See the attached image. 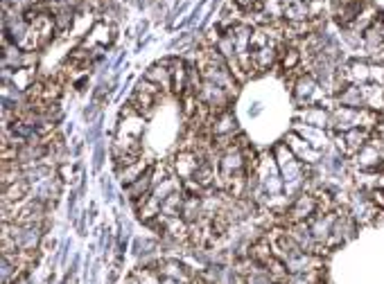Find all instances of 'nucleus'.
Returning a JSON list of instances; mask_svg holds the SVG:
<instances>
[{
    "mask_svg": "<svg viewBox=\"0 0 384 284\" xmlns=\"http://www.w3.org/2000/svg\"><path fill=\"white\" fill-rule=\"evenodd\" d=\"M294 100L301 108L323 106V102L328 100V93L317 77L312 73H305V75H298V79L294 82Z\"/></svg>",
    "mask_w": 384,
    "mask_h": 284,
    "instance_id": "obj_1",
    "label": "nucleus"
},
{
    "mask_svg": "<svg viewBox=\"0 0 384 284\" xmlns=\"http://www.w3.org/2000/svg\"><path fill=\"white\" fill-rule=\"evenodd\" d=\"M161 91L158 86H154L152 82L143 79L138 82V86L134 88L129 102H127V106H129L131 111H136V113H140L143 117H147L154 113V108H156V102L161 100Z\"/></svg>",
    "mask_w": 384,
    "mask_h": 284,
    "instance_id": "obj_2",
    "label": "nucleus"
},
{
    "mask_svg": "<svg viewBox=\"0 0 384 284\" xmlns=\"http://www.w3.org/2000/svg\"><path fill=\"white\" fill-rule=\"evenodd\" d=\"M276 165L280 169V176L285 178V183H298L301 180V176L305 174V162H301L296 158V153L287 147V142H280L276 144Z\"/></svg>",
    "mask_w": 384,
    "mask_h": 284,
    "instance_id": "obj_3",
    "label": "nucleus"
},
{
    "mask_svg": "<svg viewBox=\"0 0 384 284\" xmlns=\"http://www.w3.org/2000/svg\"><path fill=\"white\" fill-rule=\"evenodd\" d=\"M353 162L357 169L362 171H382L384 167V142L378 138H371L353 156Z\"/></svg>",
    "mask_w": 384,
    "mask_h": 284,
    "instance_id": "obj_4",
    "label": "nucleus"
},
{
    "mask_svg": "<svg viewBox=\"0 0 384 284\" xmlns=\"http://www.w3.org/2000/svg\"><path fill=\"white\" fill-rule=\"evenodd\" d=\"M319 212V201L312 192H301L294 196V201L289 203L285 210L287 223H298V221H310L314 214Z\"/></svg>",
    "mask_w": 384,
    "mask_h": 284,
    "instance_id": "obj_5",
    "label": "nucleus"
},
{
    "mask_svg": "<svg viewBox=\"0 0 384 284\" xmlns=\"http://www.w3.org/2000/svg\"><path fill=\"white\" fill-rule=\"evenodd\" d=\"M206 158H208L206 151H201V149H181L174 156L172 169H174V174L181 180H188V178L194 176V171L199 169V165Z\"/></svg>",
    "mask_w": 384,
    "mask_h": 284,
    "instance_id": "obj_6",
    "label": "nucleus"
},
{
    "mask_svg": "<svg viewBox=\"0 0 384 284\" xmlns=\"http://www.w3.org/2000/svg\"><path fill=\"white\" fill-rule=\"evenodd\" d=\"M335 140H337V147L344 151L346 156H355V153L371 140V131L364 126L348 129V131H335Z\"/></svg>",
    "mask_w": 384,
    "mask_h": 284,
    "instance_id": "obj_7",
    "label": "nucleus"
},
{
    "mask_svg": "<svg viewBox=\"0 0 384 284\" xmlns=\"http://www.w3.org/2000/svg\"><path fill=\"white\" fill-rule=\"evenodd\" d=\"M378 212H380V208L371 201L369 192L353 196V201H351V214H353V219L357 223H369V221H373L375 217H378Z\"/></svg>",
    "mask_w": 384,
    "mask_h": 284,
    "instance_id": "obj_8",
    "label": "nucleus"
},
{
    "mask_svg": "<svg viewBox=\"0 0 384 284\" xmlns=\"http://www.w3.org/2000/svg\"><path fill=\"white\" fill-rule=\"evenodd\" d=\"M210 133L212 138H233L237 133V120L230 113V108L210 117Z\"/></svg>",
    "mask_w": 384,
    "mask_h": 284,
    "instance_id": "obj_9",
    "label": "nucleus"
},
{
    "mask_svg": "<svg viewBox=\"0 0 384 284\" xmlns=\"http://www.w3.org/2000/svg\"><path fill=\"white\" fill-rule=\"evenodd\" d=\"M285 142H287V147L296 153V158L301 160V162H317L319 156H321L319 149H314L312 144L307 142V140H303V138L298 135V133H289Z\"/></svg>",
    "mask_w": 384,
    "mask_h": 284,
    "instance_id": "obj_10",
    "label": "nucleus"
},
{
    "mask_svg": "<svg viewBox=\"0 0 384 284\" xmlns=\"http://www.w3.org/2000/svg\"><path fill=\"white\" fill-rule=\"evenodd\" d=\"M152 189H154V167H149L138 180H134L131 185H127L125 192H127V196H129V199L136 203V201L145 199V196H149Z\"/></svg>",
    "mask_w": 384,
    "mask_h": 284,
    "instance_id": "obj_11",
    "label": "nucleus"
},
{
    "mask_svg": "<svg viewBox=\"0 0 384 284\" xmlns=\"http://www.w3.org/2000/svg\"><path fill=\"white\" fill-rule=\"evenodd\" d=\"M145 79L152 82L154 86H158V88L163 91V93L172 91V70H170V66L165 61L152 66L149 70L145 73Z\"/></svg>",
    "mask_w": 384,
    "mask_h": 284,
    "instance_id": "obj_12",
    "label": "nucleus"
},
{
    "mask_svg": "<svg viewBox=\"0 0 384 284\" xmlns=\"http://www.w3.org/2000/svg\"><path fill=\"white\" fill-rule=\"evenodd\" d=\"M30 189H32V183L23 176L21 180H16V183L3 187V203H23V201H28Z\"/></svg>",
    "mask_w": 384,
    "mask_h": 284,
    "instance_id": "obj_13",
    "label": "nucleus"
},
{
    "mask_svg": "<svg viewBox=\"0 0 384 284\" xmlns=\"http://www.w3.org/2000/svg\"><path fill=\"white\" fill-rule=\"evenodd\" d=\"M364 91V106L373 113H384V86L382 84H366Z\"/></svg>",
    "mask_w": 384,
    "mask_h": 284,
    "instance_id": "obj_14",
    "label": "nucleus"
},
{
    "mask_svg": "<svg viewBox=\"0 0 384 284\" xmlns=\"http://www.w3.org/2000/svg\"><path fill=\"white\" fill-rule=\"evenodd\" d=\"M337 97V106H348V108H366L364 106V91L362 86H355V84H348L344 91Z\"/></svg>",
    "mask_w": 384,
    "mask_h": 284,
    "instance_id": "obj_15",
    "label": "nucleus"
},
{
    "mask_svg": "<svg viewBox=\"0 0 384 284\" xmlns=\"http://www.w3.org/2000/svg\"><path fill=\"white\" fill-rule=\"evenodd\" d=\"M298 115H301V120H305V124L317 126V129H326L332 124V117L323 106H305V108H301V113Z\"/></svg>",
    "mask_w": 384,
    "mask_h": 284,
    "instance_id": "obj_16",
    "label": "nucleus"
},
{
    "mask_svg": "<svg viewBox=\"0 0 384 284\" xmlns=\"http://www.w3.org/2000/svg\"><path fill=\"white\" fill-rule=\"evenodd\" d=\"M149 167H152V165H149V160L140 156L136 162H131V165H125V167L118 169V178H120V180H122V185L127 187V185H131L134 180H138V178H140Z\"/></svg>",
    "mask_w": 384,
    "mask_h": 284,
    "instance_id": "obj_17",
    "label": "nucleus"
},
{
    "mask_svg": "<svg viewBox=\"0 0 384 284\" xmlns=\"http://www.w3.org/2000/svg\"><path fill=\"white\" fill-rule=\"evenodd\" d=\"M113 41V25H109L107 21H100L91 28V34L86 37V46H102L107 48L109 43Z\"/></svg>",
    "mask_w": 384,
    "mask_h": 284,
    "instance_id": "obj_18",
    "label": "nucleus"
},
{
    "mask_svg": "<svg viewBox=\"0 0 384 284\" xmlns=\"http://www.w3.org/2000/svg\"><path fill=\"white\" fill-rule=\"evenodd\" d=\"M183 203H185V192L179 189V192L170 194L167 199L161 203V214H163V217H181Z\"/></svg>",
    "mask_w": 384,
    "mask_h": 284,
    "instance_id": "obj_19",
    "label": "nucleus"
},
{
    "mask_svg": "<svg viewBox=\"0 0 384 284\" xmlns=\"http://www.w3.org/2000/svg\"><path fill=\"white\" fill-rule=\"evenodd\" d=\"M280 66H283V70H287V73H292V70H296L298 66H301V61H303V53L298 48H294V46H287L285 48V43L283 46H280Z\"/></svg>",
    "mask_w": 384,
    "mask_h": 284,
    "instance_id": "obj_20",
    "label": "nucleus"
},
{
    "mask_svg": "<svg viewBox=\"0 0 384 284\" xmlns=\"http://www.w3.org/2000/svg\"><path fill=\"white\" fill-rule=\"evenodd\" d=\"M12 86L16 91H25L28 93L34 86V68H16L12 73Z\"/></svg>",
    "mask_w": 384,
    "mask_h": 284,
    "instance_id": "obj_21",
    "label": "nucleus"
},
{
    "mask_svg": "<svg viewBox=\"0 0 384 284\" xmlns=\"http://www.w3.org/2000/svg\"><path fill=\"white\" fill-rule=\"evenodd\" d=\"M134 278L138 284H163V275L152 266H140L138 271H134Z\"/></svg>",
    "mask_w": 384,
    "mask_h": 284,
    "instance_id": "obj_22",
    "label": "nucleus"
},
{
    "mask_svg": "<svg viewBox=\"0 0 384 284\" xmlns=\"http://www.w3.org/2000/svg\"><path fill=\"white\" fill-rule=\"evenodd\" d=\"M369 196H371V201H373L375 205H378L380 210H384V187H382V185L369 189Z\"/></svg>",
    "mask_w": 384,
    "mask_h": 284,
    "instance_id": "obj_23",
    "label": "nucleus"
},
{
    "mask_svg": "<svg viewBox=\"0 0 384 284\" xmlns=\"http://www.w3.org/2000/svg\"><path fill=\"white\" fill-rule=\"evenodd\" d=\"M235 3L240 5L244 12H253V10H258L262 0H235Z\"/></svg>",
    "mask_w": 384,
    "mask_h": 284,
    "instance_id": "obj_24",
    "label": "nucleus"
},
{
    "mask_svg": "<svg viewBox=\"0 0 384 284\" xmlns=\"http://www.w3.org/2000/svg\"><path fill=\"white\" fill-rule=\"evenodd\" d=\"M378 28H380V34H382V39H384V16H380V19H378Z\"/></svg>",
    "mask_w": 384,
    "mask_h": 284,
    "instance_id": "obj_25",
    "label": "nucleus"
},
{
    "mask_svg": "<svg viewBox=\"0 0 384 284\" xmlns=\"http://www.w3.org/2000/svg\"><path fill=\"white\" fill-rule=\"evenodd\" d=\"M163 284H183V282H179V280H172V278H163Z\"/></svg>",
    "mask_w": 384,
    "mask_h": 284,
    "instance_id": "obj_26",
    "label": "nucleus"
}]
</instances>
